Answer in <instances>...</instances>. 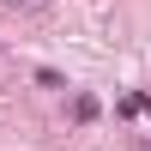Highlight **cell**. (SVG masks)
<instances>
[{"label": "cell", "mask_w": 151, "mask_h": 151, "mask_svg": "<svg viewBox=\"0 0 151 151\" xmlns=\"http://www.w3.org/2000/svg\"><path fill=\"white\" fill-rule=\"evenodd\" d=\"M73 121H97V97H73Z\"/></svg>", "instance_id": "6da1fadb"}, {"label": "cell", "mask_w": 151, "mask_h": 151, "mask_svg": "<svg viewBox=\"0 0 151 151\" xmlns=\"http://www.w3.org/2000/svg\"><path fill=\"white\" fill-rule=\"evenodd\" d=\"M145 109H151V97H145V91H133V97H127V103H121V115H127V121H133V115H145Z\"/></svg>", "instance_id": "7a4b0ae2"}, {"label": "cell", "mask_w": 151, "mask_h": 151, "mask_svg": "<svg viewBox=\"0 0 151 151\" xmlns=\"http://www.w3.org/2000/svg\"><path fill=\"white\" fill-rule=\"evenodd\" d=\"M139 151H151V145H139Z\"/></svg>", "instance_id": "3957f363"}]
</instances>
